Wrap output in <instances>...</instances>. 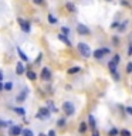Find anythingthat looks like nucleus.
I'll use <instances>...</instances> for the list:
<instances>
[{
  "instance_id": "obj_36",
  "label": "nucleus",
  "mask_w": 132,
  "mask_h": 136,
  "mask_svg": "<svg viewBox=\"0 0 132 136\" xmlns=\"http://www.w3.org/2000/svg\"><path fill=\"white\" fill-rule=\"evenodd\" d=\"M92 136H99V132L97 129H94V132H92Z\"/></svg>"
},
{
  "instance_id": "obj_12",
  "label": "nucleus",
  "mask_w": 132,
  "mask_h": 136,
  "mask_svg": "<svg viewBox=\"0 0 132 136\" xmlns=\"http://www.w3.org/2000/svg\"><path fill=\"white\" fill-rule=\"evenodd\" d=\"M13 112H16L17 115H20V116H24L26 115V109L24 108H18V106H13Z\"/></svg>"
},
{
  "instance_id": "obj_7",
  "label": "nucleus",
  "mask_w": 132,
  "mask_h": 136,
  "mask_svg": "<svg viewBox=\"0 0 132 136\" xmlns=\"http://www.w3.org/2000/svg\"><path fill=\"white\" fill-rule=\"evenodd\" d=\"M18 24L22 27V30L24 33H30V23L27 20H23V18H18Z\"/></svg>"
},
{
  "instance_id": "obj_28",
  "label": "nucleus",
  "mask_w": 132,
  "mask_h": 136,
  "mask_svg": "<svg viewBox=\"0 0 132 136\" xmlns=\"http://www.w3.org/2000/svg\"><path fill=\"white\" fill-rule=\"evenodd\" d=\"M119 60H121V58H119V55H118V54H115L114 55V58H112V61H114V62H119Z\"/></svg>"
},
{
  "instance_id": "obj_6",
  "label": "nucleus",
  "mask_w": 132,
  "mask_h": 136,
  "mask_svg": "<svg viewBox=\"0 0 132 136\" xmlns=\"http://www.w3.org/2000/svg\"><path fill=\"white\" fill-rule=\"evenodd\" d=\"M41 79L43 81H50L51 79V71H50V68L44 67L43 70H41Z\"/></svg>"
},
{
  "instance_id": "obj_15",
  "label": "nucleus",
  "mask_w": 132,
  "mask_h": 136,
  "mask_svg": "<svg viewBox=\"0 0 132 136\" xmlns=\"http://www.w3.org/2000/svg\"><path fill=\"white\" fill-rule=\"evenodd\" d=\"M117 65H118V64H117V62H114L112 60L109 61V64H108V68H109V71H111L112 74L117 72Z\"/></svg>"
},
{
  "instance_id": "obj_24",
  "label": "nucleus",
  "mask_w": 132,
  "mask_h": 136,
  "mask_svg": "<svg viewBox=\"0 0 132 136\" xmlns=\"http://www.w3.org/2000/svg\"><path fill=\"white\" fill-rule=\"evenodd\" d=\"M85 130H87V123H85V122H83V123L80 125V132L81 133H85Z\"/></svg>"
},
{
  "instance_id": "obj_4",
  "label": "nucleus",
  "mask_w": 132,
  "mask_h": 136,
  "mask_svg": "<svg viewBox=\"0 0 132 136\" xmlns=\"http://www.w3.org/2000/svg\"><path fill=\"white\" fill-rule=\"evenodd\" d=\"M77 31L80 36H89V33H91V30L85 24H83V23H78L77 24Z\"/></svg>"
},
{
  "instance_id": "obj_26",
  "label": "nucleus",
  "mask_w": 132,
  "mask_h": 136,
  "mask_svg": "<svg viewBox=\"0 0 132 136\" xmlns=\"http://www.w3.org/2000/svg\"><path fill=\"white\" fill-rule=\"evenodd\" d=\"M61 33H63V34H65V36H68V34H70V28L64 26V27L61 28Z\"/></svg>"
},
{
  "instance_id": "obj_10",
  "label": "nucleus",
  "mask_w": 132,
  "mask_h": 136,
  "mask_svg": "<svg viewBox=\"0 0 132 136\" xmlns=\"http://www.w3.org/2000/svg\"><path fill=\"white\" fill-rule=\"evenodd\" d=\"M94 58H97V60H101L102 57H104L105 55V51H104V48H98V50H95V51H94Z\"/></svg>"
},
{
  "instance_id": "obj_14",
  "label": "nucleus",
  "mask_w": 132,
  "mask_h": 136,
  "mask_svg": "<svg viewBox=\"0 0 132 136\" xmlns=\"http://www.w3.org/2000/svg\"><path fill=\"white\" fill-rule=\"evenodd\" d=\"M26 75H27V78L30 79V81H36L37 79V74L34 72V71H31V70H28L27 72H26Z\"/></svg>"
},
{
  "instance_id": "obj_35",
  "label": "nucleus",
  "mask_w": 132,
  "mask_h": 136,
  "mask_svg": "<svg viewBox=\"0 0 132 136\" xmlns=\"http://www.w3.org/2000/svg\"><path fill=\"white\" fill-rule=\"evenodd\" d=\"M128 55H132V44L128 47Z\"/></svg>"
},
{
  "instance_id": "obj_37",
  "label": "nucleus",
  "mask_w": 132,
  "mask_h": 136,
  "mask_svg": "<svg viewBox=\"0 0 132 136\" xmlns=\"http://www.w3.org/2000/svg\"><path fill=\"white\" fill-rule=\"evenodd\" d=\"M48 136H55V132H54V130H50V132H48Z\"/></svg>"
},
{
  "instance_id": "obj_22",
  "label": "nucleus",
  "mask_w": 132,
  "mask_h": 136,
  "mask_svg": "<svg viewBox=\"0 0 132 136\" xmlns=\"http://www.w3.org/2000/svg\"><path fill=\"white\" fill-rule=\"evenodd\" d=\"M23 136H34V133L31 132L30 129H23V133H22Z\"/></svg>"
},
{
  "instance_id": "obj_29",
  "label": "nucleus",
  "mask_w": 132,
  "mask_h": 136,
  "mask_svg": "<svg viewBox=\"0 0 132 136\" xmlns=\"http://www.w3.org/2000/svg\"><path fill=\"white\" fill-rule=\"evenodd\" d=\"M126 72H132V62H128V65H126Z\"/></svg>"
},
{
  "instance_id": "obj_5",
  "label": "nucleus",
  "mask_w": 132,
  "mask_h": 136,
  "mask_svg": "<svg viewBox=\"0 0 132 136\" xmlns=\"http://www.w3.org/2000/svg\"><path fill=\"white\" fill-rule=\"evenodd\" d=\"M22 133H23V129L18 126V125H13V126L9 129V135L10 136H20Z\"/></svg>"
},
{
  "instance_id": "obj_23",
  "label": "nucleus",
  "mask_w": 132,
  "mask_h": 136,
  "mask_svg": "<svg viewBox=\"0 0 132 136\" xmlns=\"http://www.w3.org/2000/svg\"><path fill=\"white\" fill-rule=\"evenodd\" d=\"M47 105H48V108L51 109L53 112H57V111H58V109H57V108H55V106H54V103H53V101H48V102H47Z\"/></svg>"
},
{
  "instance_id": "obj_33",
  "label": "nucleus",
  "mask_w": 132,
  "mask_h": 136,
  "mask_svg": "<svg viewBox=\"0 0 132 136\" xmlns=\"http://www.w3.org/2000/svg\"><path fill=\"white\" fill-rule=\"evenodd\" d=\"M34 4H43V0H33Z\"/></svg>"
},
{
  "instance_id": "obj_17",
  "label": "nucleus",
  "mask_w": 132,
  "mask_h": 136,
  "mask_svg": "<svg viewBox=\"0 0 132 136\" xmlns=\"http://www.w3.org/2000/svg\"><path fill=\"white\" fill-rule=\"evenodd\" d=\"M67 9L70 10L71 13H77V7L74 6V4L71 3V2H68V3H67Z\"/></svg>"
},
{
  "instance_id": "obj_2",
  "label": "nucleus",
  "mask_w": 132,
  "mask_h": 136,
  "mask_svg": "<svg viewBox=\"0 0 132 136\" xmlns=\"http://www.w3.org/2000/svg\"><path fill=\"white\" fill-rule=\"evenodd\" d=\"M77 47H78L80 54L83 55L84 58H89V55H91V50H89V47L85 44V43H78Z\"/></svg>"
},
{
  "instance_id": "obj_11",
  "label": "nucleus",
  "mask_w": 132,
  "mask_h": 136,
  "mask_svg": "<svg viewBox=\"0 0 132 136\" xmlns=\"http://www.w3.org/2000/svg\"><path fill=\"white\" fill-rule=\"evenodd\" d=\"M58 38L61 40V41L64 43L65 45H68V47H71V40L68 38V37L65 36V34H63V33H61V34H58Z\"/></svg>"
},
{
  "instance_id": "obj_1",
  "label": "nucleus",
  "mask_w": 132,
  "mask_h": 136,
  "mask_svg": "<svg viewBox=\"0 0 132 136\" xmlns=\"http://www.w3.org/2000/svg\"><path fill=\"white\" fill-rule=\"evenodd\" d=\"M63 111H64L65 115L71 116L75 113V106H74L73 102H70V101H65V102H63Z\"/></svg>"
},
{
  "instance_id": "obj_32",
  "label": "nucleus",
  "mask_w": 132,
  "mask_h": 136,
  "mask_svg": "<svg viewBox=\"0 0 132 136\" xmlns=\"http://www.w3.org/2000/svg\"><path fill=\"white\" fill-rule=\"evenodd\" d=\"M125 111L128 112L129 115H132V106H126V108H125Z\"/></svg>"
},
{
  "instance_id": "obj_16",
  "label": "nucleus",
  "mask_w": 132,
  "mask_h": 136,
  "mask_svg": "<svg viewBox=\"0 0 132 136\" xmlns=\"http://www.w3.org/2000/svg\"><path fill=\"white\" fill-rule=\"evenodd\" d=\"M121 133V130L115 129V128H112V129H109V132H108V136H118Z\"/></svg>"
},
{
  "instance_id": "obj_9",
  "label": "nucleus",
  "mask_w": 132,
  "mask_h": 136,
  "mask_svg": "<svg viewBox=\"0 0 132 136\" xmlns=\"http://www.w3.org/2000/svg\"><path fill=\"white\" fill-rule=\"evenodd\" d=\"M27 94H28V91H24V92H20V94L17 95V98H16V101H17L18 103H22L26 101V98H27Z\"/></svg>"
},
{
  "instance_id": "obj_31",
  "label": "nucleus",
  "mask_w": 132,
  "mask_h": 136,
  "mask_svg": "<svg viewBox=\"0 0 132 136\" xmlns=\"http://www.w3.org/2000/svg\"><path fill=\"white\" fill-rule=\"evenodd\" d=\"M64 125H65V119H60V121H58V126H64Z\"/></svg>"
},
{
  "instance_id": "obj_8",
  "label": "nucleus",
  "mask_w": 132,
  "mask_h": 136,
  "mask_svg": "<svg viewBox=\"0 0 132 136\" xmlns=\"http://www.w3.org/2000/svg\"><path fill=\"white\" fill-rule=\"evenodd\" d=\"M24 72H26V67L23 65V62H17V65H16V74L17 75H23Z\"/></svg>"
},
{
  "instance_id": "obj_13",
  "label": "nucleus",
  "mask_w": 132,
  "mask_h": 136,
  "mask_svg": "<svg viewBox=\"0 0 132 136\" xmlns=\"http://www.w3.org/2000/svg\"><path fill=\"white\" fill-rule=\"evenodd\" d=\"M17 53H18V57L22 58V60L24 61V62H27V61H28V57L26 55V53L23 51V50L20 48V47H17Z\"/></svg>"
},
{
  "instance_id": "obj_30",
  "label": "nucleus",
  "mask_w": 132,
  "mask_h": 136,
  "mask_svg": "<svg viewBox=\"0 0 132 136\" xmlns=\"http://www.w3.org/2000/svg\"><path fill=\"white\" fill-rule=\"evenodd\" d=\"M111 27H112V28H117V27H119V23H118V21H114V23L111 24Z\"/></svg>"
},
{
  "instance_id": "obj_20",
  "label": "nucleus",
  "mask_w": 132,
  "mask_h": 136,
  "mask_svg": "<svg viewBox=\"0 0 132 136\" xmlns=\"http://www.w3.org/2000/svg\"><path fill=\"white\" fill-rule=\"evenodd\" d=\"M3 89L4 91H12L13 89V82H4V84H3Z\"/></svg>"
},
{
  "instance_id": "obj_34",
  "label": "nucleus",
  "mask_w": 132,
  "mask_h": 136,
  "mask_svg": "<svg viewBox=\"0 0 132 136\" xmlns=\"http://www.w3.org/2000/svg\"><path fill=\"white\" fill-rule=\"evenodd\" d=\"M126 24H128V21H124L122 24H121V30H124V28L126 27Z\"/></svg>"
},
{
  "instance_id": "obj_21",
  "label": "nucleus",
  "mask_w": 132,
  "mask_h": 136,
  "mask_svg": "<svg viewBox=\"0 0 132 136\" xmlns=\"http://www.w3.org/2000/svg\"><path fill=\"white\" fill-rule=\"evenodd\" d=\"M81 71V67H73V68H70L68 70V74H77Z\"/></svg>"
},
{
  "instance_id": "obj_3",
  "label": "nucleus",
  "mask_w": 132,
  "mask_h": 136,
  "mask_svg": "<svg viewBox=\"0 0 132 136\" xmlns=\"http://www.w3.org/2000/svg\"><path fill=\"white\" fill-rule=\"evenodd\" d=\"M36 116L38 119H41V121H46V119H48L50 116H51V109L47 108V106H46V108H40Z\"/></svg>"
},
{
  "instance_id": "obj_19",
  "label": "nucleus",
  "mask_w": 132,
  "mask_h": 136,
  "mask_svg": "<svg viewBox=\"0 0 132 136\" xmlns=\"http://www.w3.org/2000/svg\"><path fill=\"white\" fill-rule=\"evenodd\" d=\"M48 23H50V24H57V23H58V20H57V18H55L51 13H50V14H48Z\"/></svg>"
},
{
  "instance_id": "obj_27",
  "label": "nucleus",
  "mask_w": 132,
  "mask_h": 136,
  "mask_svg": "<svg viewBox=\"0 0 132 136\" xmlns=\"http://www.w3.org/2000/svg\"><path fill=\"white\" fill-rule=\"evenodd\" d=\"M9 125H13V122H6V121H2V128H6Z\"/></svg>"
},
{
  "instance_id": "obj_25",
  "label": "nucleus",
  "mask_w": 132,
  "mask_h": 136,
  "mask_svg": "<svg viewBox=\"0 0 132 136\" xmlns=\"http://www.w3.org/2000/svg\"><path fill=\"white\" fill-rule=\"evenodd\" d=\"M119 135L121 136H131V132H129V130H126V129H122Z\"/></svg>"
},
{
  "instance_id": "obj_18",
  "label": "nucleus",
  "mask_w": 132,
  "mask_h": 136,
  "mask_svg": "<svg viewBox=\"0 0 132 136\" xmlns=\"http://www.w3.org/2000/svg\"><path fill=\"white\" fill-rule=\"evenodd\" d=\"M88 122H89V126H91L92 129H95V118H94L92 115L88 116Z\"/></svg>"
},
{
  "instance_id": "obj_38",
  "label": "nucleus",
  "mask_w": 132,
  "mask_h": 136,
  "mask_svg": "<svg viewBox=\"0 0 132 136\" xmlns=\"http://www.w3.org/2000/svg\"><path fill=\"white\" fill-rule=\"evenodd\" d=\"M38 136H48V135H44V133H40Z\"/></svg>"
}]
</instances>
